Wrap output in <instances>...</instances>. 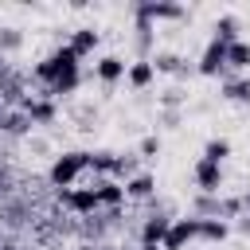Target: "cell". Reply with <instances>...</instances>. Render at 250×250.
I'll return each instance as SVG.
<instances>
[{"label":"cell","mask_w":250,"mask_h":250,"mask_svg":"<svg viewBox=\"0 0 250 250\" xmlns=\"http://www.w3.org/2000/svg\"><path fill=\"white\" fill-rule=\"evenodd\" d=\"M23 109H27L31 121H51V117H55V105H51V102H31V98H27Z\"/></svg>","instance_id":"obj_17"},{"label":"cell","mask_w":250,"mask_h":250,"mask_svg":"<svg viewBox=\"0 0 250 250\" xmlns=\"http://www.w3.org/2000/svg\"><path fill=\"white\" fill-rule=\"evenodd\" d=\"M98 203H105V207H117L121 199H125V188L121 184H113V180H98Z\"/></svg>","instance_id":"obj_10"},{"label":"cell","mask_w":250,"mask_h":250,"mask_svg":"<svg viewBox=\"0 0 250 250\" xmlns=\"http://www.w3.org/2000/svg\"><path fill=\"white\" fill-rule=\"evenodd\" d=\"M215 39L227 43V47L238 43V20H234V16H219V20H215Z\"/></svg>","instance_id":"obj_11"},{"label":"cell","mask_w":250,"mask_h":250,"mask_svg":"<svg viewBox=\"0 0 250 250\" xmlns=\"http://www.w3.org/2000/svg\"><path fill=\"white\" fill-rule=\"evenodd\" d=\"M0 47H20V31H0Z\"/></svg>","instance_id":"obj_24"},{"label":"cell","mask_w":250,"mask_h":250,"mask_svg":"<svg viewBox=\"0 0 250 250\" xmlns=\"http://www.w3.org/2000/svg\"><path fill=\"white\" fill-rule=\"evenodd\" d=\"M223 66H227V43L211 39L207 51H203V59H199V74H219Z\"/></svg>","instance_id":"obj_4"},{"label":"cell","mask_w":250,"mask_h":250,"mask_svg":"<svg viewBox=\"0 0 250 250\" xmlns=\"http://www.w3.org/2000/svg\"><path fill=\"white\" fill-rule=\"evenodd\" d=\"M141 152H145V156H156V152H160V141H156V137H145V141H141Z\"/></svg>","instance_id":"obj_23"},{"label":"cell","mask_w":250,"mask_h":250,"mask_svg":"<svg viewBox=\"0 0 250 250\" xmlns=\"http://www.w3.org/2000/svg\"><path fill=\"white\" fill-rule=\"evenodd\" d=\"M227 98H234V102H250V78L227 82Z\"/></svg>","instance_id":"obj_20"},{"label":"cell","mask_w":250,"mask_h":250,"mask_svg":"<svg viewBox=\"0 0 250 250\" xmlns=\"http://www.w3.org/2000/svg\"><path fill=\"white\" fill-rule=\"evenodd\" d=\"M66 203H70L74 211H94V207H102L94 188H82V191H66Z\"/></svg>","instance_id":"obj_12"},{"label":"cell","mask_w":250,"mask_h":250,"mask_svg":"<svg viewBox=\"0 0 250 250\" xmlns=\"http://www.w3.org/2000/svg\"><path fill=\"white\" fill-rule=\"evenodd\" d=\"M152 188H156V180H152V176H133V180L125 184V195L145 199V195H152Z\"/></svg>","instance_id":"obj_16"},{"label":"cell","mask_w":250,"mask_h":250,"mask_svg":"<svg viewBox=\"0 0 250 250\" xmlns=\"http://www.w3.org/2000/svg\"><path fill=\"white\" fill-rule=\"evenodd\" d=\"M137 16H145V20H180L184 8L180 4H141Z\"/></svg>","instance_id":"obj_8"},{"label":"cell","mask_w":250,"mask_h":250,"mask_svg":"<svg viewBox=\"0 0 250 250\" xmlns=\"http://www.w3.org/2000/svg\"><path fill=\"white\" fill-rule=\"evenodd\" d=\"M70 47H74L78 55L94 51V47H98V31H94V27H78V31H74V39H70Z\"/></svg>","instance_id":"obj_15"},{"label":"cell","mask_w":250,"mask_h":250,"mask_svg":"<svg viewBox=\"0 0 250 250\" xmlns=\"http://www.w3.org/2000/svg\"><path fill=\"white\" fill-rule=\"evenodd\" d=\"M227 66L246 70V66H250V43H242V39H238V43H230V47H227Z\"/></svg>","instance_id":"obj_14"},{"label":"cell","mask_w":250,"mask_h":250,"mask_svg":"<svg viewBox=\"0 0 250 250\" xmlns=\"http://www.w3.org/2000/svg\"><path fill=\"white\" fill-rule=\"evenodd\" d=\"M227 156H230V141H227V137H211V141H207V148H203V160L223 164Z\"/></svg>","instance_id":"obj_13"},{"label":"cell","mask_w":250,"mask_h":250,"mask_svg":"<svg viewBox=\"0 0 250 250\" xmlns=\"http://www.w3.org/2000/svg\"><path fill=\"white\" fill-rule=\"evenodd\" d=\"M152 66H156V70H164V74H172V70H184V59H180V55H156V59H152Z\"/></svg>","instance_id":"obj_19"},{"label":"cell","mask_w":250,"mask_h":250,"mask_svg":"<svg viewBox=\"0 0 250 250\" xmlns=\"http://www.w3.org/2000/svg\"><path fill=\"white\" fill-rule=\"evenodd\" d=\"M168 219H160V215H152V219H145V227H141V246H164V238H168Z\"/></svg>","instance_id":"obj_5"},{"label":"cell","mask_w":250,"mask_h":250,"mask_svg":"<svg viewBox=\"0 0 250 250\" xmlns=\"http://www.w3.org/2000/svg\"><path fill=\"white\" fill-rule=\"evenodd\" d=\"M94 74H98L102 82H117V78H125V62H121L117 55H105V59H98Z\"/></svg>","instance_id":"obj_9"},{"label":"cell","mask_w":250,"mask_h":250,"mask_svg":"<svg viewBox=\"0 0 250 250\" xmlns=\"http://www.w3.org/2000/svg\"><path fill=\"white\" fill-rule=\"evenodd\" d=\"M27 125H31V117H4V129L8 133H23Z\"/></svg>","instance_id":"obj_21"},{"label":"cell","mask_w":250,"mask_h":250,"mask_svg":"<svg viewBox=\"0 0 250 250\" xmlns=\"http://www.w3.org/2000/svg\"><path fill=\"white\" fill-rule=\"evenodd\" d=\"M242 211H246V215H250V191H246V195H242Z\"/></svg>","instance_id":"obj_25"},{"label":"cell","mask_w":250,"mask_h":250,"mask_svg":"<svg viewBox=\"0 0 250 250\" xmlns=\"http://www.w3.org/2000/svg\"><path fill=\"white\" fill-rule=\"evenodd\" d=\"M227 234H230L227 219H219V215H211V219H199V238H203V242H223Z\"/></svg>","instance_id":"obj_7"},{"label":"cell","mask_w":250,"mask_h":250,"mask_svg":"<svg viewBox=\"0 0 250 250\" xmlns=\"http://www.w3.org/2000/svg\"><path fill=\"white\" fill-rule=\"evenodd\" d=\"M0 78H4V62H0Z\"/></svg>","instance_id":"obj_29"},{"label":"cell","mask_w":250,"mask_h":250,"mask_svg":"<svg viewBox=\"0 0 250 250\" xmlns=\"http://www.w3.org/2000/svg\"><path fill=\"white\" fill-rule=\"evenodd\" d=\"M133 168H137V160H133V156H117V164H113V176H129Z\"/></svg>","instance_id":"obj_22"},{"label":"cell","mask_w":250,"mask_h":250,"mask_svg":"<svg viewBox=\"0 0 250 250\" xmlns=\"http://www.w3.org/2000/svg\"><path fill=\"white\" fill-rule=\"evenodd\" d=\"M47 90H51V94H70V90H78V70H74V74H59Z\"/></svg>","instance_id":"obj_18"},{"label":"cell","mask_w":250,"mask_h":250,"mask_svg":"<svg viewBox=\"0 0 250 250\" xmlns=\"http://www.w3.org/2000/svg\"><path fill=\"white\" fill-rule=\"evenodd\" d=\"M242 230H246V234H250V215H246V219H242Z\"/></svg>","instance_id":"obj_26"},{"label":"cell","mask_w":250,"mask_h":250,"mask_svg":"<svg viewBox=\"0 0 250 250\" xmlns=\"http://www.w3.org/2000/svg\"><path fill=\"white\" fill-rule=\"evenodd\" d=\"M195 184H199V188H203L207 195H215V191L223 188V168L199 156V160H195Z\"/></svg>","instance_id":"obj_3"},{"label":"cell","mask_w":250,"mask_h":250,"mask_svg":"<svg viewBox=\"0 0 250 250\" xmlns=\"http://www.w3.org/2000/svg\"><path fill=\"white\" fill-rule=\"evenodd\" d=\"M4 117H8V113H4V102H0V125H4Z\"/></svg>","instance_id":"obj_27"},{"label":"cell","mask_w":250,"mask_h":250,"mask_svg":"<svg viewBox=\"0 0 250 250\" xmlns=\"http://www.w3.org/2000/svg\"><path fill=\"white\" fill-rule=\"evenodd\" d=\"M141 250H164V246H141Z\"/></svg>","instance_id":"obj_28"},{"label":"cell","mask_w":250,"mask_h":250,"mask_svg":"<svg viewBox=\"0 0 250 250\" xmlns=\"http://www.w3.org/2000/svg\"><path fill=\"white\" fill-rule=\"evenodd\" d=\"M125 78H129V86H137V90H145L152 78H156V66L148 62V59H137L129 70H125Z\"/></svg>","instance_id":"obj_6"},{"label":"cell","mask_w":250,"mask_h":250,"mask_svg":"<svg viewBox=\"0 0 250 250\" xmlns=\"http://www.w3.org/2000/svg\"><path fill=\"white\" fill-rule=\"evenodd\" d=\"M199 238V219H176L168 227V238H164V250H184L188 242Z\"/></svg>","instance_id":"obj_2"},{"label":"cell","mask_w":250,"mask_h":250,"mask_svg":"<svg viewBox=\"0 0 250 250\" xmlns=\"http://www.w3.org/2000/svg\"><path fill=\"white\" fill-rule=\"evenodd\" d=\"M82 168H86V152H62V156L51 164V184H55V188H70Z\"/></svg>","instance_id":"obj_1"}]
</instances>
